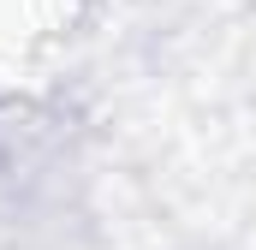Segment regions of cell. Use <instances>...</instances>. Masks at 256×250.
<instances>
[{"instance_id": "1", "label": "cell", "mask_w": 256, "mask_h": 250, "mask_svg": "<svg viewBox=\"0 0 256 250\" xmlns=\"http://www.w3.org/2000/svg\"><path fill=\"white\" fill-rule=\"evenodd\" d=\"M54 12H60V0H0V54H12L30 36H42V24Z\"/></svg>"}]
</instances>
